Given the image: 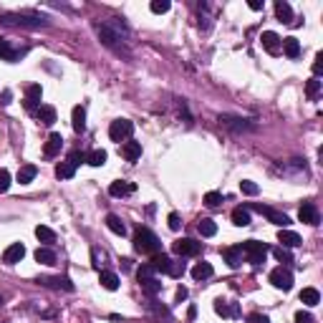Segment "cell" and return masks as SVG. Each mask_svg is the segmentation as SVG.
Masks as SVG:
<instances>
[{
	"mask_svg": "<svg viewBox=\"0 0 323 323\" xmlns=\"http://www.w3.org/2000/svg\"><path fill=\"white\" fill-rule=\"evenodd\" d=\"M212 273H215V270H212V265L205 263V260L192 268V278H195V280H207V278H212Z\"/></svg>",
	"mask_w": 323,
	"mask_h": 323,
	"instance_id": "f1b7e54d",
	"label": "cell"
},
{
	"mask_svg": "<svg viewBox=\"0 0 323 323\" xmlns=\"http://www.w3.org/2000/svg\"><path fill=\"white\" fill-rule=\"evenodd\" d=\"M66 162H71V164H73V167H79V164H81V162H86V154H84V151H79V149H76V151H71V154H68V159H66Z\"/></svg>",
	"mask_w": 323,
	"mask_h": 323,
	"instance_id": "bcb514c9",
	"label": "cell"
},
{
	"mask_svg": "<svg viewBox=\"0 0 323 323\" xmlns=\"http://www.w3.org/2000/svg\"><path fill=\"white\" fill-rule=\"evenodd\" d=\"M220 124H222V126H227V129H230V131H235V134H240V131H253V129H255V124H253L250 119L230 117V114H222V117H220Z\"/></svg>",
	"mask_w": 323,
	"mask_h": 323,
	"instance_id": "9c48e42d",
	"label": "cell"
},
{
	"mask_svg": "<svg viewBox=\"0 0 323 323\" xmlns=\"http://www.w3.org/2000/svg\"><path fill=\"white\" fill-rule=\"evenodd\" d=\"M167 222H169V230H175V233L182 227V222H179V215H177V212H172V215L167 217Z\"/></svg>",
	"mask_w": 323,
	"mask_h": 323,
	"instance_id": "c3c4849f",
	"label": "cell"
},
{
	"mask_svg": "<svg viewBox=\"0 0 323 323\" xmlns=\"http://www.w3.org/2000/svg\"><path fill=\"white\" fill-rule=\"evenodd\" d=\"M134 134V121H129V119H117V121H111V126H109V137H111V142H126L129 137Z\"/></svg>",
	"mask_w": 323,
	"mask_h": 323,
	"instance_id": "5b68a950",
	"label": "cell"
},
{
	"mask_svg": "<svg viewBox=\"0 0 323 323\" xmlns=\"http://www.w3.org/2000/svg\"><path fill=\"white\" fill-rule=\"evenodd\" d=\"M295 323H313V316L306 313V311H298L295 313Z\"/></svg>",
	"mask_w": 323,
	"mask_h": 323,
	"instance_id": "f907efd6",
	"label": "cell"
},
{
	"mask_svg": "<svg viewBox=\"0 0 323 323\" xmlns=\"http://www.w3.org/2000/svg\"><path fill=\"white\" fill-rule=\"evenodd\" d=\"M250 323H270V318H268V316H260V313H253V316H250Z\"/></svg>",
	"mask_w": 323,
	"mask_h": 323,
	"instance_id": "db71d44e",
	"label": "cell"
},
{
	"mask_svg": "<svg viewBox=\"0 0 323 323\" xmlns=\"http://www.w3.org/2000/svg\"><path fill=\"white\" fill-rule=\"evenodd\" d=\"M253 210H258L260 215H265L273 225H280L283 230L291 225V217L286 215V212H280V210H273V207H268V205H253Z\"/></svg>",
	"mask_w": 323,
	"mask_h": 323,
	"instance_id": "ba28073f",
	"label": "cell"
},
{
	"mask_svg": "<svg viewBox=\"0 0 323 323\" xmlns=\"http://www.w3.org/2000/svg\"><path fill=\"white\" fill-rule=\"evenodd\" d=\"M298 220L306 222V225H318L321 222V212L313 202H303V207L298 210Z\"/></svg>",
	"mask_w": 323,
	"mask_h": 323,
	"instance_id": "30bf717a",
	"label": "cell"
},
{
	"mask_svg": "<svg viewBox=\"0 0 323 323\" xmlns=\"http://www.w3.org/2000/svg\"><path fill=\"white\" fill-rule=\"evenodd\" d=\"M240 250H242V258L250 265L265 263V258H268V253H270V248H268L265 242H260V240H245V242L240 245Z\"/></svg>",
	"mask_w": 323,
	"mask_h": 323,
	"instance_id": "277c9868",
	"label": "cell"
},
{
	"mask_svg": "<svg viewBox=\"0 0 323 323\" xmlns=\"http://www.w3.org/2000/svg\"><path fill=\"white\" fill-rule=\"evenodd\" d=\"M41 96H43V88L38 86V84H35V86H30L28 91H26V109H28V111L35 114V109L41 106Z\"/></svg>",
	"mask_w": 323,
	"mask_h": 323,
	"instance_id": "9a60e30c",
	"label": "cell"
},
{
	"mask_svg": "<svg viewBox=\"0 0 323 323\" xmlns=\"http://www.w3.org/2000/svg\"><path fill=\"white\" fill-rule=\"evenodd\" d=\"M73 131L76 134H84L86 131V109L84 106H73Z\"/></svg>",
	"mask_w": 323,
	"mask_h": 323,
	"instance_id": "7402d4cb",
	"label": "cell"
},
{
	"mask_svg": "<svg viewBox=\"0 0 323 323\" xmlns=\"http://www.w3.org/2000/svg\"><path fill=\"white\" fill-rule=\"evenodd\" d=\"M197 233H200L202 237H215L217 235V225H215V220H210V217L197 220Z\"/></svg>",
	"mask_w": 323,
	"mask_h": 323,
	"instance_id": "d4e9b609",
	"label": "cell"
},
{
	"mask_svg": "<svg viewBox=\"0 0 323 323\" xmlns=\"http://www.w3.org/2000/svg\"><path fill=\"white\" fill-rule=\"evenodd\" d=\"M248 8H250V10H263V3H260V0H250Z\"/></svg>",
	"mask_w": 323,
	"mask_h": 323,
	"instance_id": "9f6ffc18",
	"label": "cell"
},
{
	"mask_svg": "<svg viewBox=\"0 0 323 323\" xmlns=\"http://www.w3.org/2000/svg\"><path fill=\"white\" fill-rule=\"evenodd\" d=\"M270 283H273L275 288H280V291H291V288H293V273L280 265V268L270 270Z\"/></svg>",
	"mask_w": 323,
	"mask_h": 323,
	"instance_id": "52a82bcc",
	"label": "cell"
},
{
	"mask_svg": "<svg viewBox=\"0 0 323 323\" xmlns=\"http://www.w3.org/2000/svg\"><path fill=\"white\" fill-rule=\"evenodd\" d=\"M273 255H275L280 263H293V255L288 253V248H275V250H273Z\"/></svg>",
	"mask_w": 323,
	"mask_h": 323,
	"instance_id": "ee69618b",
	"label": "cell"
},
{
	"mask_svg": "<svg viewBox=\"0 0 323 323\" xmlns=\"http://www.w3.org/2000/svg\"><path fill=\"white\" fill-rule=\"evenodd\" d=\"M35 175H38V167H35V164H26V167L18 169V182H21V184H28V182L35 179Z\"/></svg>",
	"mask_w": 323,
	"mask_h": 323,
	"instance_id": "d6a6232c",
	"label": "cell"
},
{
	"mask_svg": "<svg viewBox=\"0 0 323 323\" xmlns=\"http://www.w3.org/2000/svg\"><path fill=\"white\" fill-rule=\"evenodd\" d=\"M275 15H278L283 23H293V8H291L286 0H278V3H275Z\"/></svg>",
	"mask_w": 323,
	"mask_h": 323,
	"instance_id": "4316f807",
	"label": "cell"
},
{
	"mask_svg": "<svg viewBox=\"0 0 323 323\" xmlns=\"http://www.w3.org/2000/svg\"><path fill=\"white\" fill-rule=\"evenodd\" d=\"M10 99H13V91H10V88H5V91L0 93V104H3V106H8V104H10Z\"/></svg>",
	"mask_w": 323,
	"mask_h": 323,
	"instance_id": "f5cc1de1",
	"label": "cell"
},
{
	"mask_svg": "<svg viewBox=\"0 0 323 323\" xmlns=\"http://www.w3.org/2000/svg\"><path fill=\"white\" fill-rule=\"evenodd\" d=\"M8 187H10V172L0 169V192H8Z\"/></svg>",
	"mask_w": 323,
	"mask_h": 323,
	"instance_id": "7dc6e473",
	"label": "cell"
},
{
	"mask_svg": "<svg viewBox=\"0 0 323 323\" xmlns=\"http://www.w3.org/2000/svg\"><path fill=\"white\" fill-rule=\"evenodd\" d=\"M35 119H38L41 124L51 126V124L56 121V109H53V106H48V104H41V106L35 109Z\"/></svg>",
	"mask_w": 323,
	"mask_h": 323,
	"instance_id": "ac0fdd59",
	"label": "cell"
},
{
	"mask_svg": "<svg viewBox=\"0 0 323 323\" xmlns=\"http://www.w3.org/2000/svg\"><path fill=\"white\" fill-rule=\"evenodd\" d=\"M306 93H308V99H318V93H321V81H318V79H311V81L306 84Z\"/></svg>",
	"mask_w": 323,
	"mask_h": 323,
	"instance_id": "60d3db41",
	"label": "cell"
},
{
	"mask_svg": "<svg viewBox=\"0 0 323 323\" xmlns=\"http://www.w3.org/2000/svg\"><path fill=\"white\" fill-rule=\"evenodd\" d=\"M278 242H283L280 248H298L303 240H300V235L293 233V230H280V233H278Z\"/></svg>",
	"mask_w": 323,
	"mask_h": 323,
	"instance_id": "44dd1931",
	"label": "cell"
},
{
	"mask_svg": "<svg viewBox=\"0 0 323 323\" xmlns=\"http://www.w3.org/2000/svg\"><path fill=\"white\" fill-rule=\"evenodd\" d=\"M321 71H323V56L318 53V56H316V61H313V73H316V79L321 76Z\"/></svg>",
	"mask_w": 323,
	"mask_h": 323,
	"instance_id": "816d5d0a",
	"label": "cell"
},
{
	"mask_svg": "<svg viewBox=\"0 0 323 323\" xmlns=\"http://www.w3.org/2000/svg\"><path fill=\"white\" fill-rule=\"evenodd\" d=\"M215 313L222 316V318H227V316L237 318L240 316V306L237 303H225V300H215Z\"/></svg>",
	"mask_w": 323,
	"mask_h": 323,
	"instance_id": "e0dca14e",
	"label": "cell"
},
{
	"mask_svg": "<svg viewBox=\"0 0 323 323\" xmlns=\"http://www.w3.org/2000/svg\"><path fill=\"white\" fill-rule=\"evenodd\" d=\"M300 303H306V306H318V303H321V293H318L316 288H303V291H300Z\"/></svg>",
	"mask_w": 323,
	"mask_h": 323,
	"instance_id": "1f68e13d",
	"label": "cell"
},
{
	"mask_svg": "<svg viewBox=\"0 0 323 323\" xmlns=\"http://www.w3.org/2000/svg\"><path fill=\"white\" fill-rule=\"evenodd\" d=\"M175 253L179 258H195V255L202 253V242H197L192 237H182V240L175 242Z\"/></svg>",
	"mask_w": 323,
	"mask_h": 323,
	"instance_id": "8992f818",
	"label": "cell"
},
{
	"mask_svg": "<svg viewBox=\"0 0 323 323\" xmlns=\"http://www.w3.org/2000/svg\"><path fill=\"white\" fill-rule=\"evenodd\" d=\"M96 35H99V38H101V43H104V46H109L111 51L129 56V48L124 46V38H126V35L117 33L114 28H109L106 23H99V26H96Z\"/></svg>",
	"mask_w": 323,
	"mask_h": 323,
	"instance_id": "3957f363",
	"label": "cell"
},
{
	"mask_svg": "<svg viewBox=\"0 0 323 323\" xmlns=\"http://www.w3.org/2000/svg\"><path fill=\"white\" fill-rule=\"evenodd\" d=\"M35 260L41 265H53L56 263V253H53L51 248H38V250H35Z\"/></svg>",
	"mask_w": 323,
	"mask_h": 323,
	"instance_id": "836d02e7",
	"label": "cell"
},
{
	"mask_svg": "<svg viewBox=\"0 0 323 323\" xmlns=\"http://www.w3.org/2000/svg\"><path fill=\"white\" fill-rule=\"evenodd\" d=\"M86 162L91 167H104V164H106V151H104V149H93L86 157Z\"/></svg>",
	"mask_w": 323,
	"mask_h": 323,
	"instance_id": "e575fe53",
	"label": "cell"
},
{
	"mask_svg": "<svg viewBox=\"0 0 323 323\" xmlns=\"http://www.w3.org/2000/svg\"><path fill=\"white\" fill-rule=\"evenodd\" d=\"M106 227L114 233V235H126V225L121 222V217L119 215H106Z\"/></svg>",
	"mask_w": 323,
	"mask_h": 323,
	"instance_id": "83f0119b",
	"label": "cell"
},
{
	"mask_svg": "<svg viewBox=\"0 0 323 323\" xmlns=\"http://www.w3.org/2000/svg\"><path fill=\"white\" fill-rule=\"evenodd\" d=\"M151 268L157 270V273H169V265H172V258L169 255H164V253H157L154 258H151Z\"/></svg>",
	"mask_w": 323,
	"mask_h": 323,
	"instance_id": "484cf974",
	"label": "cell"
},
{
	"mask_svg": "<svg viewBox=\"0 0 323 323\" xmlns=\"http://www.w3.org/2000/svg\"><path fill=\"white\" fill-rule=\"evenodd\" d=\"M121 154H124L126 162H137V159L142 157V144H139V142H126V144L121 147Z\"/></svg>",
	"mask_w": 323,
	"mask_h": 323,
	"instance_id": "cb8c5ba5",
	"label": "cell"
},
{
	"mask_svg": "<svg viewBox=\"0 0 323 323\" xmlns=\"http://www.w3.org/2000/svg\"><path fill=\"white\" fill-rule=\"evenodd\" d=\"M38 283H41V286H46V288H63V291H73V283H71L68 278H63V275H53V278L43 275V278H38Z\"/></svg>",
	"mask_w": 323,
	"mask_h": 323,
	"instance_id": "4fadbf2b",
	"label": "cell"
},
{
	"mask_svg": "<svg viewBox=\"0 0 323 323\" xmlns=\"http://www.w3.org/2000/svg\"><path fill=\"white\" fill-rule=\"evenodd\" d=\"M0 306H3V298H0Z\"/></svg>",
	"mask_w": 323,
	"mask_h": 323,
	"instance_id": "6f0895ef",
	"label": "cell"
},
{
	"mask_svg": "<svg viewBox=\"0 0 323 323\" xmlns=\"http://www.w3.org/2000/svg\"><path fill=\"white\" fill-rule=\"evenodd\" d=\"M222 260L230 265L233 270H237V268L242 265V250H240V245H235V248H225V250H222Z\"/></svg>",
	"mask_w": 323,
	"mask_h": 323,
	"instance_id": "5bb4252c",
	"label": "cell"
},
{
	"mask_svg": "<svg viewBox=\"0 0 323 323\" xmlns=\"http://www.w3.org/2000/svg\"><path fill=\"white\" fill-rule=\"evenodd\" d=\"M142 291H144L147 295L162 293V280H159V278H149V280H144V283H142Z\"/></svg>",
	"mask_w": 323,
	"mask_h": 323,
	"instance_id": "d590c367",
	"label": "cell"
},
{
	"mask_svg": "<svg viewBox=\"0 0 323 323\" xmlns=\"http://www.w3.org/2000/svg\"><path fill=\"white\" fill-rule=\"evenodd\" d=\"M119 275L117 273H111V270H101V286L106 288V291H117L119 288Z\"/></svg>",
	"mask_w": 323,
	"mask_h": 323,
	"instance_id": "4dcf8cb0",
	"label": "cell"
},
{
	"mask_svg": "<svg viewBox=\"0 0 323 323\" xmlns=\"http://www.w3.org/2000/svg\"><path fill=\"white\" fill-rule=\"evenodd\" d=\"M23 53H26V51H15V48L10 46V41L0 38V59L3 61H18Z\"/></svg>",
	"mask_w": 323,
	"mask_h": 323,
	"instance_id": "ffe728a7",
	"label": "cell"
},
{
	"mask_svg": "<svg viewBox=\"0 0 323 323\" xmlns=\"http://www.w3.org/2000/svg\"><path fill=\"white\" fill-rule=\"evenodd\" d=\"M0 23L21 26V28H43V26H48V21L43 15H35V13H5V15H0Z\"/></svg>",
	"mask_w": 323,
	"mask_h": 323,
	"instance_id": "7a4b0ae2",
	"label": "cell"
},
{
	"mask_svg": "<svg viewBox=\"0 0 323 323\" xmlns=\"http://www.w3.org/2000/svg\"><path fill=\"white\" fill-rule=\"evenodd\" d=\"M260 41H263V48L268 51V53H273V56H278V53H280L283 38H280L278 33H273V30H265L263 35H260Z\"/></svg>",
	"mask_w": 323,
	"mask_h": 323,
	"instance_id": "8fae6325",
	"label": "cell"
},
{
	"mask_svg": "<svg viewBox=\"0 0 323 323\" xmlns=\"http://www.w3.org/2000/svg\"><path fill=\"white\" fill-rule=\"evenodd\" d=\"M35 237H38L41 242H56V233H53L51 227H46V225H38V227H35Z\"/></svg>",
	"mask_w": 323,
	"mask_h": 323,
	"instance_id": "74e56055",
	"label": "cell"
},
{
	"mask_svg": "<svg viewBox=\"0 0 323 323\" xmlns=\"http://www.w3.org/2000/svg\"><path fill=\"white\" fill-rule=\"evenodd\" d=\"M23 255H26V248H23V242H13L5 253H3V263L8 265H15L23 260Z\"/></svg>",
	"mask_w": 323,
	"mask_h": 323,
	"instance_id": "7c38bea8",
	"label": "cell"
},
{
	"mask_svg": "<svg viewBox=\"0 0 323 323\" xmlns=\"http://www.w3.org/2000/svg\"><path fill=\"white\" fill-rule=\"evenodd\" d=\"M167 275H172V278H182V275H184V263H182V260H172Z\"/></svg>",
	"mask_w": 323,
	"mask_h": 323,
	"instance_id": "f6af8a7d",
	"label": "cell"
},
{
	"mask_svg": "<svg viewBox=\"0 0 323 323\" xmlns=\"http://www.w3.org/2000/svg\"><path fill=\"white\" fill-rule=\"evenodd\" d=\"M137 278H139V283H144V280H149V278H157V270H154L149 263H144L139 270H137Z\"/></svg>",
	"mask_w": 323,
	"mask_h": 323,
	"instance_id": "f35d334b",
	"label": "cell"
},
{
	"mask_svg": "<svg viewBox=\"0 0 323 323\" xmlns=\"http://www.w3.org/2000/svg\"><path fill=\"white\" fill-rule=\"evenodd\" d=\"M137 189V184L134 182H111V187H109V195L111 197H126V195H131Z\"/></svg>",
	"mask_w": 323,
	"mask_h": 323,
	"instance_id": "2e32d148",
	"label": "cell"
},
{
	"mask_svg": "<svg viewBox=\"0 0 323 323\" xmlns=\"http://www.w3.org/2000/svg\"><path fill=\"white\" fill-rule=\"evenodd\" d=\"M149 8H151V13H157V15H159V13H167V10L172 8V3H169V0H154Z\"/></svg>",
	"mask_w": 323,
	"mask_h": 323,
	"instance_id": "7bdbcfd3",
	"label": "cell"
},
{
	"mask_svg": "<svg viewBox=\"0 0 323 323\" xmlns=\"http://www.w3.org/2000/svg\"><path fill=\"white\" fill-rule=\"evenodd\" d=\"M205 205L212 207V210H215V207H220V205H222V195H220V192H207V195H205Z\"/></svg>",
	"mask_w": 323,
	"mask_h": 323,
	"instance_id": "b9f144b4",
	"label": "cell"
},
{
	"mask_svg": "<svg viewBox=\"0 0 323 323\" xmlns=\"http://www.w3.org/2000/svg\"><path fill=\"white\" fill-rule=\"evenodd\" d=\"M240 192H242V195H250V197H255V195L260 192V187H258L255 182H250V179H242V182H240Z\"/></svg>",
	"mask_w": 323,
	"mask_h": 323,
	"instance_id": "ab89813d",
	"label": "cell"
},
{
	"mask_svg": "<svg viewBox=\"0 0 323 323\" xmlns=\"http://www.w3.org/2000/svg\"><path fill=\"white\" fill-rule=\"evenodd\" d=\"M134 250L142 253V255H157V253H162V242L151 230L139 227L137 235H134Z\"/></svg>",
	"mask_w": 323,
	"mask_h": 323,
	"instance_id": "6da1fadb",
	"label": "cell"
},
{
	"mask_svg": "<svg viewBox=\"0 0 323 323\" xmlns=\"http://www.w3.org/2000/svg\"><path fill=\"white\" fill-rule=\"evenodd\" d=\"M233 222L237 227H248L250 225V210L248 207H235L233 210Z\"/></svg>",
	"mask_w": 323,
	"mask_h": 323,
	"instance_id": "f546056e",
	"label": "cell"
},
{
	"mask_svg": "<svg viewBox=\"0 0 323 323\" xmlns=\"http://www.w3.org/2000/svg\"><path fill=\"white\" fill-rule=\"evenodd\" d=\"M280 51L288 56V59H298L300 56V43H298V38H283V46H280Z\"/></svg>",
	"mask_w": 323,
	"mask_h": 323,
	"instance_id": "603a6c76",
	"label": "cell"
},
{
	"mask_svg": "<svg viewBox=\"0 0 323 323\" xmlns=\"http://www.w3.org/2000/svg\"><path fill=\"white\" fill-rule=\"evenodd\" d=\"M91 258H93V268H101V265H104V253H99V248L91 250Z\"/></svg>",
	"mask_w": 323,
	"mask_h": 323,
	"instance_id": "681fc988",
	"label": "cell"
},
{
	"mask_svg": "<svg viewBox=\"0 0 323 323\" xmlns=\"http://www.w3.org/2000/svg\"><path fill=\"white\" fill-rule=\"evenodd\" d=\"M73 175H76V167L71 162H61L59 167H56V177L59 179H71Z\"/></svg>",
	"mask_w": 323,
	"mask_h": 323,
	"instance_id": "8d00e7d4",
	"label": "cell"
},
{
	"mask_svg": "<svg viewBox=\"0 0 323 323\" xmlns=\"http://www.w3.org/2000/svg\"><path fill=\"white\" fill-rule=\"evenodd\" d=\"M182 300H187V288H184V286L177 288V303H182Z\"/></svg>",
	"mask_w": 323,
	"mask_h": 323,
	"instance_id": "11a10c76",
	"label": "cell"
},
{
	"mask_svg": "<svg viewBox=\"0 0 323 323\" xmlns=\"http://www.w3.org/2000/svg\"><path fill=\"white\" fill-rule=\"evenodd\" d=\"M61 147H63V137H61L59 131H53V134L48 137L46 147H43V154H46V157H56L61 151Z\"/></svg>",
	"mask_w": 323,
	"mask_h": 323,
	"instance_id": "d6986e66",
	"label": "cell"
}]
</instances>
